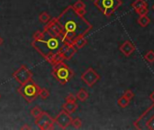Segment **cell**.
Segmentation results:
<instances>
[{
	"label": "cell",
	"mask_w": 154,
	"mask_h": 130,
	"mask_svg": "<svg viewBox=\"0 0 154 130\" xmlns=\"http://www.w3.org/2000/svg\"><path fill=\"white\" fill-rule=\"evenodd\" d=\"M56 18L62 29V39L65 43L72 44L75 39L85 36L92 29V24L83 15L78 14L72 5L67 6Z\"/></svg>",
	"instance_id": "1"
},
{
	"label": "cell",
	"mask_w": 154,
	"mask_h": 130,
	"mask_svg": "<svg viewBox=\"0 0 154 130\" xmlns=\"http://www.w3.org/2000/svg\"><path fill=\"white\" fill-rule=\"evenodd\" d=\"M65 43L61 37H56L50 34L47 31H37L32 41V46L47 61L56 53L60 52Z\"/></svg>",
	"instance_id": "2"
},
{
	"label": "cell",
	"mask_w": 154,
	"mask_h": 130,
	"mask_svg": "<svg viewBox=\"0 0 154 130\" xmlns=\"http://www.w3.org/2000/svg\"><path fill=\"white\" fill-rule=\"evenodd\" d=\"M51 74L60 84L65 85L74 76V71L64 62H61L52 66Z\"/></svg>",
	"instance_id": "3"
},
{
	"label": "cell",
	"mask_w": 154,
	"mask_h": 130,
	"mask_svg": "<svg viewBox=\"0 0 154 130\" xmlns=\"http://www.w3.org/2000/svg\"><path fill=\"white\" fill-rule=\"evenodd\" d=\"M40 89L41 87L37 85L32 79H31L24 84L21 85L17 91L28 103H32L39 96Z\"/></svg>",
	"instance_id": "4"
},
{
	"label": "cell",
	"mask_w": 154,
	"mask_h": 130,
	"mask_svg": "<svg viewBox=\"0 0 154 130\" xmlns=\"http://www.w3.org/2000/svg\"><path fill=\"white\" fill-rule=\"evenodd\" d=\"M134 125L137 129L154 130V104L134 121Z\"/></svg>",
	"instance_id": "5"
},
{
	"label": "cell",
	"mask_w": 154,
	"mask_h": 130,
	"mask_svg": "<svg viewBox=\"0 0 154 130\" xmlns=\"http://www.w3.org/2000/svg\"><path fill=\"white\" fill-rule=\"evenodd\" d=\"M94 4L106 17H109L122 5L123 2L121 0H94Z\"/></svg>",
	"instance_id": "6"
},
{
	"label": "cell",
	"mask_w": 154,
	"mask_h": 130,
	"mask_svg": "<svg viewBox=\"0 0 154 130\" xmlns=\"http://www.w3.org/2000/svg\"><path fill=\"white\" fill-rule=\"evenodd\" d=\"M35 124L41 130H51L54 128V119H52L47 112H42L41 116L35 119Z\"/></svg>",
	"instance_id": "7"
},
{
	"label": "cell",
	"mask_w": 154,
	"mask_h": 130,
	"mask_svg": "<svg viewBox=\"0 0 154 130\" xmlns=\"http://www.w3.org/2000/svg\"><path fill=\"white\" fill-rule=\"evenodd\" d=\"M13 78L19 84L23 85V84H24L25 82H27L29 80H31L32 78V73L25 65H21L13 73Z\"/></svg>",
	"instance_id": "8"
},
{
	"label": "cell",
	"mask_w": 154,
	"mask_h": 130,
	"mask_svg": "<svg viewBox=\"0 0 154 130\" xmlns=\"http://www.w3.org/2000/svg\"><path fill=\"white\" fill-rule=\"evenodd\" d=\"M80 78L88 87H92L100 80V75L90 67L81 74Z\"/></svg>",
	"instance_id": "9"
},
{
	"label": "cell",
	"mask_w": 154,
	"mask_h": 130,
	"mask_svg": "<svg viewBox=\"0 0 154 130\" xmlns=\"http://www.w3.org/2000/svg\"><path fill=\"white\" fill-rule=\"evenodd\" d=\"M54 122L61 129H66V128H68L71 125V123H72V118H71V116H70L69 113H68L67 111H65L64 109H62L57 115V117L54 119Z\"/></svg>",
	"instance_id": "10"
},
{
	"label": "cell",
	"mask_w": 154,
	"mask_h": 130,
	"mask_svg": "<svg viewBox=\"0 0 154 130\" xmlns=\"http://www.w3.org/2000/svg\"><path fill=\"white\" fill-rule=\"evenodd\" d=\"M45 31H47L50 34L56 36V37H61L62 38V29L60 25V24L58 23L57 18H53L51 20H50L46 25L43 28Z\"/></svg>",
	"instance_id": "11"
},
{
	"label": "cell",
	"mask_w": 154,
	"mask_h": 130,
	"mask_svg": "<svg viewBox=\"0 0 154 130\" xmlns=\"http://www.w3.org/2000/svg\"><path fill=\"white\" fill-rule=\"evenodd\" d=\"M60 52L62 53L65 60H70L75 55V53L77 52V48L73 44L65 43L64 46L62 47Z\"/></svg>",
	"instance_id": "12"
},
{
	"label": "cell",
	"mask_w": 154,
	"mask_h": 130,
	"mask_svg": "<svg viewBox=\"0 0 154 130\" xmlns=\"http://www.w3.org/2000/svg\"><path fill=\"white\" fill-rule=\"evenodd\" d=\"M120 52L125 55V56H130L134 51H135V46L130 42V41H125L120 47H119Z\"/></svg>",
	"instance_id": "13"
},
{
	"label": "cell",
	"mask_w": 154,
	"mask_h": 130,
	"mask_svg": "<svg viewBox=\"0 0 154 130\" xmlns=\"http://www.w3.org/2000/svg\"><path fill=\"white\" fill-rule=\"evenodd\" d=\"M79 106L76 102H69V101H66L63 105H62V109H64L65 111H67L68 113H69L70 115L73 114L77 109H78Z\"/></svg>",
	"instance_id": "14"
},
{
	"label": "cell",
	"mask_w": 154,
	"mask_h": 130,
	"mask_svg": "<svg viewBox=\"0 0 154 130\" xmlns=\"http://www.w3.org/2000/svg\"><path fill=\"white\" fill-rule=\"evenodd\" d=\"M72 7L80 15H83V16L85 15V14H86V5L81 0H79L75 4H73L72 5Z\"/></svg>",
	"instance_id": "15"
},
{
	"label": "cell",
	"mask_w": 154,
	"mask_h": 130,
	"mask_svg": "<svg viewBox=\"0 0 154 130\" xmlns=\"http://www.w3.org/2000/svg\"><path fill=\"white\" fill-rule=\"evenodd\" d=\"M87 43H88L87 38L85 36H79V37H78L77 39H75L73 41V43L72 44L77 48V50H79V49L83 48Z\"/></svg>",
	"instance_id": "16"
},
{
	"label": "cell",
	"mask_w": 154,
	"mask_h": 130,
	"mask_svg": "<svg viewBox=\"0 0 154 130\" xmlns=\"http://www.w3.org/2000/svg\"><path fill=\"white\" fill-rule=\"evenodd\" d=\"M64 61H65V58L63 57L62 53L60 52L56 53L55 55H53L48 62H49V63H51V64L53 66V65H55V64H57V63H59V62H64Z\"/></svg>",
	"instance_id": "17"
},
{
	"label": "cell",
	"mask_w": 154,
	"mask_h": 130,
	"mask_svg": "<svg viewBox=\"0 0 154 130\" xmlns=\"http://www.w3.org/2000/svg\"><path fill=\"white\" fill-rule=\"evenodd\" d=\"M77 99L79 100V101H82V102H84V101H86L87 100H88V93L84 90V89H80L79 90V92L77 93Z\"/></svg>",
	"instance_id": "18"
},
{
	"label": "cell",
	"mask_w": 154,
	"mask_h": 130,
	"mask_svg": "<svg viewBox=\"0 0 154 130\" xmlns=\"http://www.w3.org/2000/svg\"><path fill=\"white\" fill-rule=\"evenodd\" d=\"M132 6L133 8L137 11L139 9H141L142 7H144V6H148L147 3L145 0H135L133 4H132Z\"/></svg>",
	"instance_id": "19"
},
{
	"label": "cell",
	"mask_w": 154,
	"mask_h": 130,
	"mask_svg": "<svg viewBox=\"0 0 154 130\" xmlns=\"http://www.w3.org/2000/svg\"><path fill=\"white\" fill-rule=\"evenodd\" d=\"M137 22L142 27H146L151 23V19L147 15H141V16H139Z\"/></svg>",
	"instance_id": "20"
},
{
	"label": "cell",
	"mask_w": 154,
	"mask_h": 130,
	"mask_svg": "<svg viewBox=\"0 0 154 130\" xmlns=\"http://www.w3.org/2000/svg\"><path fill=\"white\" fill-rule=\"evenodd\" d=\"M39 20H40L41 23L46 24L51 20V15H50L49 13H47V12H42V13H41L40 15H39Z\"/></svg>",
	"instance_id": "21"
},
{
	"label": "cell",
	"mask_w": 154,
	"mask_h": 130,
	"mask_svg": "<svg viewBox=\"0 0 154 130\" xmlns=\"http://www.w3.org/2000/svg\"><path fill=\"white\" fill-rule=\"evenodd\" d=\"M117 103H118V105H119L121 108L125 109V108H126V107L130 104V100H129L126 97L122 96V97L118 100Z\"/></svg>",
	"instance_id": "22"
},
{
	"label": "cell",
	"mask_w": 154,
	"mask_h": 130,
	"mask_svg": "<svg viewBox=\"0 0 154 130\" xmlns=\"http://www.w3.org/2000/svg\"><path fill=\"white\" fill-rule=\"evenodd\" d=\"M43 111L42 110V109L40 107H33L32 109H31V115L34 118V119H37L41 116V114L42 113Z\"/></svg>",
	"instance_id": "23"
},
{
	"label": "cell",
	"mask_w": 154,
	"mask_h": 130,
	"mask_svg": "<svg viewBox=\"0 0 154 130\" xmlns=\"http://www.w3.org/2000/svg\"><path fill=\"white\" fill-rule=\"evenodd\" d=\"M39 96L42 100H47L50 97V92L45 88H41L39 91Z\"/></svg>",
	"instance_id": "24"
},
{
	"label": "cell",
	"mask_w": 154,
	"mask_h": 130,
	"mask_svg": "<svg viewBox=\"0 0 154 130\" xmlns=\"http://www.w3.org/2000/svg\"><path fill=\"white\" fill-rule=\"evenodd\" d=\"M144 59L148 62H150V63H152L154 62V52L152 50H150L146 54H145V56H144Z\"/></svg>",
	"instance_id": "25"
},
{
	"label": "cell",
	"mask_w": 154,
	"mask_h": 130,
	"mask_svg": "<svg viewBox=\"0 0 154 130\" xmlns=\"http://www.w3.org/2000/svg\"><path fill=\"white\" fill-rule=\"evenodd\" d=\"M71 125H72L75 128L79 129V128H81V126H82V121H81V119H80L76 118V119H72V123H71Z\"/></svg>",
	"instance_id": "26"
},
{
	"label": "cell",
	"mask_w": 154,
	"mask_h": 130,
	"mask_svg": "<svg viewBox=\"0 0 154 130\" xmlns=\"http://www.w3.org/2000/svg\"><path fill=\"white\" fill-rule=\"evenodd\" d=\"M136 13L141 16V15H147L148 13H149V9H148V6H144V7H142L141 9L137 10Z\"/></svg>",
	"instance_id": "27"
},
{
	"label": "cell",
	"mask_w": 154,
	"mask_h": 130,
	"mask_svg": "<svg viewBox=\"0 0 154 130\" xmlns=\"http://www.w3.org/2000/svg\"><path fill=\"white\" fill-rule=\"evenodd\" d=\"M77 96L76 95H74V94H72V93H70V94H69L67 97H66V101H69V102H76L77 101Z\"/></svg>",
	"instance_id": "28"
},
{
	"label": "cell",
	"mask_w": 154,
	"mask_h": 130,
	"mask_svg": "<svg viewBox=\"0 0 154 130\" xmlns=\"http://www.w3.org/2000/svg\"><path fill=\"white\" fill-rule=\"evenodd\" d=\"M124 96H125V97H126L129 100H131L132 99H134V93L131 90H126V91L125 92Z\"/></svg>",
	"instance_id": "29"
},
{
	"label": "cell",
	"mask_w": 154,
	"mask_h": 130,
	"mask_svg": "<svg viewBox=\"0 0 154 130\" xmlns=\"http://www.w3.org/2000/svg\"><path fill=\"white\" fill-rule=\"evenodd\" d=\"M31 128H32L30 126H27V125H25V126H23V127L21 128V129H31Z\"/></svg>",
	"instance_id": "30"
},
{
	"label": "cell",
	"mask_w": 154,
	"mask_h": 130,
	"mask_svg": "<svg viewBox=\"0 0 154 130\" xmlns=\"http://www.w3.org/2000/svg\"><path fill=\"white\" fill-rule=\"evenodd\" d=\"M150 99L152 100V101L153 102V104H154V91L150 95Z\"/></svg>",
	"instance_id": "31"
},
{
	"label": "cell",
	"mask_w": 154,
	"mask_h": 130,
	"mask_svg": "<svg viewBox=\"0 0 154 130\" xmlns=\"http://www.w3.org/2000/svg\"><path fill=\"white\" fill-rule=\"evenodd\" d=\"M4 43V40H3V38L2 37H0V45H2V43Z\"/></svg>",
	"instance_id": "32"
},
{
	"label": "cell",
	"mask_w": 154,
	"mask_h": 130,
	"mask_svg": "<svg viewBox=\"0 0 154 130\" xmlns=\"http://www.w3.org/2000/svg\"><path fill=\"white\" fill-rule=\"evenodd\" d=\"M152 9H153V10H154V5H152Z\"/></svg>",
	"instance_id": "33"
},
{
	"label": "cell",
	"mask_w": 154,
	"mask_h": 130,
	"mask_svg": "<svg viewBox=\"0 0 154 130\" xmlns=\"http://www.w3.org/2000/svg\"><path fill=\"white\" fill-rule=\"evenodd\" d=\"M0 98H1V95H0Z\"/></svg>",
	"instance_id": "34"
},
{
	"label": "cell",
	"mask_w": 154,
	"mask_h": 130,
	"mask_svg": "<svg viewBox=\"0 0 154 130\" xmlns=\"http://www.w3.org/2000/svg\"><path fill=\"white\" fill-rule=\"evenodd\" d=\"M93 1H94V0H93Z\"/></svg>",
	"instance_id": "35"
}]
</instances>
